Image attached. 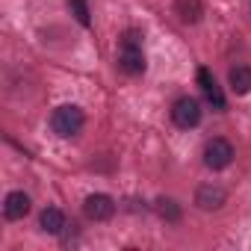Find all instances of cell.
Instances as JSON below:
<instances>
[{
    "label": "cell",
    "mask_w": 251,
    "mask_h": 251,
    "mask_svg": "<svg viewBox=\"0 0 251 251\" xmlns=\"http://www.w3.org/2000/svg\"><path fill=\"white\" fill-rule=\"evenodd\" d=\"M83 213H86V219H92V222H106V219L115 216V201H112L106 192H92V195H86V201H83Z\"/></svg>",
    "instance_id": "obj_5"
},
{
    "label": "cell",
    "mask_w": 251,
    "mask_h": 251,
    "mask_svg": "<svg viewBox=\"0 0 251 251\" xmlns=\"http://www.w3.org/2000/svg\"><path fill=\"white\" fill-rule=\"evenodd\" d=\"M118 68L124 74H142L145 71V53H142V33L139 30H127L118 42Z\"/></svg>",
    "instance_id": "obj_1"
},
{
    "label": "cell",
    "mask_w": 251,
    "mask_h": 251,
    "mask_svg": "<svg viewBox=\"0 0 251 251\" xmlns=\"http://www.w3.org/2000/svg\"><path fill=\"white\" fill-rule=\"evenodd\" d=\"M172 121L177 124L180 130H189V127H195V124L201 121V103L195 100V98H177L175 100V106H172Z\"/></svg>",
    "instance_id": "obj_4"
},
{
    "label": "cell",
    "mask_w": 251,
    "mask_h": 251,
    "mask_svg": "<svg viewBox=\"0 0 251 251\" xmlns=\"http://www.w3.org/2000/svg\"><path fill=\"white\" fill-rule=\"evenodd\" d=\"M233 145L227 142V139H222V136H216V139H210L207 145H204V166L207 169H213V172H222V169H227L230 163H233Z\"/></svg>",
    "instance_id": "obj_3"
},
{
    "label": "cell",
    "mask_w": 251,
    "mask_h": 251,
    "mask_svg": "<svg viewBox=\"0 0 251 251\" xmlns=\"http://www.w3.org/2000/svg\"><path fill=\"white\" fill-rule=\"evenodd\" d=\"M83 124H86V115H83V109H80L77 103H62V106H56L53 115H50V127H53V133H56L59 139L77 136V133L83 130Z\"/></svg>",
    "instance_id": "obj_2"
},
{
    "label": "cell",
    "mask_w": 251,
    "mask_h": 251,
    "mask_svg": "<svg viewBox=\"0 0 251 251\" xmlns=\"http://www.w3.org/2000/svg\"><path fill=\"white\" fill-rule=\"evenodd\" d=\"M227 83L233 95H248L251 92V68L248 65H233L227 71Z\"/></svg>",
    "instance_id": "obj_10"
},
{
    "label": "cell",
    "mask_w": 251,
    "mask_h": 251,
    "mask_svg": "<svg viewBox=\"0 0 251 251\" xmlns=\"http://www.w3.org/2000/svg\"><path fill=\"white\" fill-rule=\"evenodd\" d=\"M71 12H74V18H77L83 27L92 24V18H89V3H86V0H71Z\"/></svg>",
    "instance_id": "obj_13"
},
{
    "label": "cell",
    "mask_w": 251,
    "mask_h": 251,
    "mask_svg": "<svg viewBox=\"0 0 251 251\" xmlns=\"http://www.w3.org/2000/svg\"><path fill=\"white\" fill-rule=\"evenodd\" d=\"M225 198H227V192H225L219 183H204V186H198V192H195V204H198L201 210H219V207L225 204Z\"/></svg>",
    "instance_id": "obj_8"
},
{
    "label": "cell",
    "mask_w": 251,
    "mask_h": 251,
    "mask_svg": "<svg viewBox=\"0 0 251 251\" xmlns=\"http://www.w3.org/2000/svg\"><path fill=\"white\" fill-rule=\"evenodd\" d=\"M30 207H33V201H30V195H27V192H21V189L9 192V195L3 198V216H6L9 222L24 219V216L30 213Z\"/></svg>",
    "instance_id": "obj_7"
},
{
    "label": "cell",
    "mask_w": 251,
    "mask_h": 251,
    "mask_svg": "<svg viewBox=\"0 0 251 251\" xmlns=\"http://www.w3.org/2000/svg\"><path fill=\"white\" fill-rule=\"evenodd\" d=\"M39 227L45 230V233H62L65 227H68V222H65V213L59 210V207H45L42 210V216H39Z\"/></svg>",
    "instance_id": "obj_9"
},
{
    "label": "cell",
    "mask_w": 251,
    "mask_h": 251,
    "mask_svg": "<svg viewBox=\"0 0 251 251\" xmlns=\"http://www.w3.org/2000/svg\"><path fill=\"white\" fill-rule=\"evenodd\" d=\"M175 15L183 24H198L204 15V6H201V0H175Z\"/></svg>",
    "instance_id": "obj_11"
},
{
    "label": "cell",
    "mask_w": 251,
    "mask_h": 251,
    "mask_svg": "<svg viewBox=\"0 0 251 251\" xmlns=\"http://www.w3.org/2000/svg\"><path fill=\"white\" fill-rule=\"evenodd\" d=\"M198 86H201V92L207 95V100L213 103V109H227V100H225V95H222V86L216 83V77L210 74V68H198Z\"/></svg>",
    "instance_id": "obj_6"
},
{
    "label": "cell",
    "mask_w": 251,
    "mask_h": 251,
    "mask_svg": "<svg viewBox=\"0 0 251 251\" xmlns=\"http://www.w3.org/2000/svg\"><path fill=\"white\" fill-rule=\"evenodd\" d=\"M154 210H157V216L166 219V222H180V216H183V210H180V204H177L175 198H157V201H154Z\"/></svg>",
    "instance_id": "obj_12"
}]
</instances>
